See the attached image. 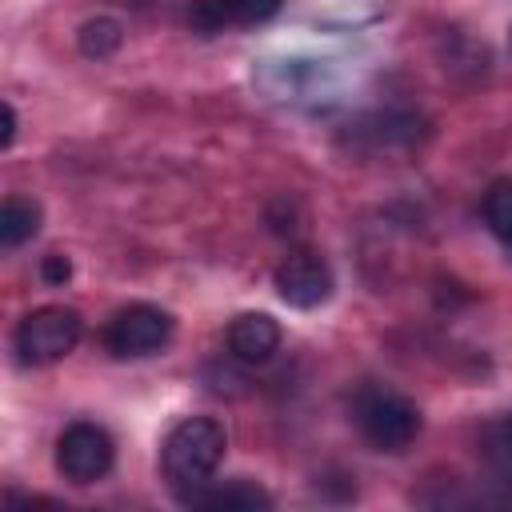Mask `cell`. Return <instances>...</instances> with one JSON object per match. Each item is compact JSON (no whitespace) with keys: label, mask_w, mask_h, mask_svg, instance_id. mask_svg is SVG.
I'll return each mask as SVG.
<instances>
[{"label":"cell","mask_w":512,"mask_h":512,"mask_svg":"<svg viewBox=\"0 0 512 512\" xmlns=\"http://www.w3.org/2000/svg\"><path fill=\"white\" fill-rule=\"evenodd\" d=\"M168 340H172V316L164 308H156V304H124L104 328V344L120 360L152 356Z\"/></svg>","instance_id":"cell-5"},{"label":"cell","mask_w":512,"mask_h":512,"mask_svg":"<svg viewBox=\"0 0 512 512\" xmlns=\"http://www.w3.org/2000/svg\"><path fill=\"white\" fill-rule=\"evenodd\" d=\"M124 44V24L112 16H92L80 24V52L92 60H108Z\"/></svg>","instance_id":"cell-10"},{"label":"cell","mask_w":512,"mask_h":512,"mask_svg":"<svg viewBox=\"0 0 512 512\" xmlns=\"http://www.w3.org/2000/svg\"><path fill=\"white\" fill-rule=\"evenodd\" d=\"M12 140H16V108L4 100V148H12Z\"/></svg>","instance_id":"cell-14"},{"label":"cell","mask_w":512,"mask_h":512,"mask_svg":"<svg viewBox=\"0 0 512 512\" xmlns=\"http://www.w3.org/2000/svg\"><path fill=\"white\" fill-rule=\"evenodd\" d=\"M352 416H356V428L364 432V440L380 452L412 448L424 428L416 400H408L404 392H396L388 384H360L352 396Z\"/></svg>","instance_id":"cell-2"},{"label":"cell","mask_w":512,"mask_h":512,"mask_svg":"<svg viewBox=\"0 0 512 512\" xmlns=\"http://www.w3.org/2000/svg\"><path fill=\"white\" fill-rule=\"evenodd\" d=\"M188 504L192 508H272V496L252 480H228L220 488L204 484Z\"/></svg>","instance_id":"cell-8"},{"label":"cell","mask_w":512,"mask_h":512,"mask_svg":"<svg viewBox=\"0 0 512 512\" xmlns=\"http://www.w3.org/2000/svg\"><path fill=\"white\" fill-rule=\"evenodd\" d=\"M80 332H84V320L76 308L44 304V308H32L16 324L12 348H16L20 364H56L80 344Z\"/></svg>","instance_id":"cell-3"},{"label":"cell","mask_w":512,"mask_h":512,"mask_svg":"<svg viewBox=\"0 0 512 512\" xmlns=\"http://www.w3.org/2000/svg\"><path fill=\"white\" fill-rule=\"evenodd\" d=\"M272 284H276V296L292 308H320L336 288L328 260L320 252H304V248L280 260Z\"/></svg>","instance_id":"cell-6"},{"label":"cell","mask_w":512,"mask_h":512,"mask_svg":"<svg viewBox=\"0 0 512 512\" xmlns=\"http://www.w3.org/2000/svg\"><path fill=\"white\" fill-rule=\"evenodd\" d=\"M504 452L512 456V416H508V424H504Z\"/></svg>","instance_id":"cell-15"},{"label":"cell","mask_w":512,"mask_h":512,"mask_svg":"<svg viewBox=\"0 0 512 512\" xmlns=\"http://www.w3.org/2000/svg\"><path fill=\"white\" fill-rule=\"evenodd\" d=\"M36 232H40V204L28 196H8L0 208V244L12 252L28 244Z\"/></svg>","instance_id":"cell-9"},{"label":"cell","mask_w":512,"mask_h":512,"mask_svg":"<svg viewBox=\"0 0 512 512\" xmlns=\"http://www.w3.org/2000/svg\"><path fill=\"white\" fill-rule=\"evenodd\" d=\"M484 220L492 236L512 252V180H496L484 196Z\"/></svg>","instance_id":"cell-11"},{"label":"cell","mask_w":512,"mask_h":512,"mask_svg":"<svg viewBox=\"0 0 512 512\" xmlns=\"http://www.w3.org/2000/svg\"><path fill=\"white\" fill-rule=\"evenodd\" d=\"M280 348V324L268 312H244L228 324V352L240 364H264Z\"/></svg>","instance_id":"cell-7"},{"label":"cell","mask_w":512,"mask_h":512,"mask_svg":"<svg viewBox=\"0 0 512 512\" xmlns=\"http://www.w3.org/2000/svg\"><path fill=\"white\" fill-rule=\"evenodd\" d=\"M40 276H44V284L60 288V284L72 280V260H68L64 252H48V256L40 260Z\"/></svg>","instance_id":"cell-13"},{"label":"cell","mask_w":512,"mask_h":512,"mask_svg":"<svg viewBox=\"0 0 512 512\" xmlns=\"http://www.w3.org/2000/svg\"><path fill=\"white\" fill-rule=\"evenodd\" d=\"M112 460H116V444L92 420L68 424L60 432V440H56V468L72 484H96V480H104L112 472Z\"/></svg>","instance_id":"cell-4"},{"label":"cell","mask_w":512,"mask_h":512,"mask_svg":"<svg viewBox=\"0 0 512 512\" xmlns=\"http://www.w3.org/2000/svg\"><path fill=\"white\" fill-rule=\"evenodd\" d=\"M220 4V16H224V28H248V24H264L280 12L284 0H216Z\"/></svg>","instance_id":"cell-12"},{"label":"cell","mask_w":512,"mask_h":512,"mask_svg":"<svg viewBox=\"0 0 512 512\" xmlns=\"http://www.w3.org/2000/svg\"><path fill=\"white\" fill-rule=\"evenodd\" d=\"M224 448H228L224 424L212 420V416H188L168 432V440L160 448V468H164V480L172 484V492L184 504L204 484H212V476L224 460Z\"/></svg>","instance_id":"cell-1"}]
</instances>
